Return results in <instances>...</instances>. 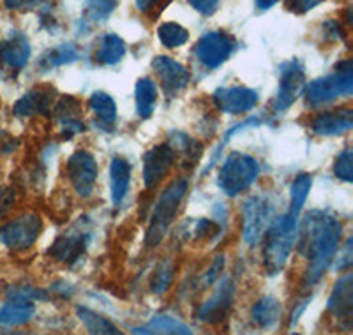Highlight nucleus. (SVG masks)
Masks as SVG:
<instances>
[{
	"mask_svg": "<svg viewBox=\"0 0 353 335\" xmlns=\"http://www.w3.org/2000/svg\"><path fill=\"white\" fill-rule=\"evenodd\" d=\"M343 236L341 223L329 212L313 210L305 214L297 227V252L307 260L304 287H313L323 277L339 249Z\"/></svg>",
	"mask_w": 353,
	"mask_h": 335,
	"instance_id": "1",
	"label": "nucleus"
},
{
	"mask_svg": "<svg viewBox=\"0 0 353 335\" xmlns=\"http://www.w3.org/2000/svg\"><path fill=\"white\" fill-rule=\"evenodd\" d=\"M299 217L286 212L285 216L274 217L263 238V268L269 276H277L285 268L295 238H297Z\"/></svg>",
	"mask_w": 353,
	"mask_h": 335,
	"instance_id": "2",
	"label": "nucleus"
},
{
	"mask_svg": "<svg viewBox=\"0 0 353 335\" xmlns=\"http://www.w3.org/2000/svg\"><path fill=\"white\" fill-rule=\"evenodd\" d=\"M189 189V179L188 176H179L175 179L166 189L161 192L159 200H157L156 207L152 212V219H150L149 230H147V247H157L165 236L168 235V230L172 226L173 219L176 217V212L181 210L182 201H184L185 194Z\"/></svg>",
	"mask_w": 353,
	"mask_h": 335,
	"instance_id": "3",
	"label": "nucleus"
},
{
	"mask_svg": "<svg viewBox=\"0 0 353 335\" xmlns=\"http://www.w3.org/2000/svg\"><path fill=\"white\" fill-rule=\"evenodd\" d=\"M353 92V64L352 60H343L337 64L336 72L321 76L304 87L305 103L311 108H318L341 96H350Z\"/></svg>",
	"mask_w": 353,
	"mask_h": 335,
	"instance_id": "4",
	"label": "nucleus"
},
{
	"mask_svg": "<svg viewBox=\"0 0 353 335\" xmlns=\"http://www.w3.org/2000/svg\"><path fill=\"white\" fill-rule=\"evenodd\" d=\"M260 176V164L253 156L232 152L217 175V185L226 196H239L248 191Z\"/></svg>",
	"mask_w": 353,
	"mask_h": 335,
	"instance_id": "5",
	"label": "nucleus"
},
{
	"mask_svg": "<svg viewBox=\"0 0 353 335\" xmlns=\"http://www.w3.org/2000/svg\"><path fill=\"white\" fill-rule=\"evenodd\" d=\"M43 233V219L34 212H25L0 226V243L11 251H27Z\"/></svg>",
	"mask_w": 353,
	"mask_h": 335,
	"instance_id": "6",
	"label": "nucleus"
},
{
	"mask_svg": "<svg viewBox=\"0 0 353 335\" xmlns=\"http://www.w3.org/2000/svg\"><path fill=\"white\" fill-rule=\"evenodd\" d=\"M276 217V207L265 196H253L244 205V240L248 245L254 247L263 240L267 227Z\"/></svg>",
	"mask_w": 353,
	"mask_h": 335,
	"instance_id": "7",
	"label": "nucleus"
},
{
	"mask_svg": "<svg viewBox=\"0 0 353 335\" xmlns=\"http://www.w3.org/2000/svg\"><path fill=\"white\" fill-rule=\"evenodd\" d=\"M235 48H237V41L233 39L228 32L210 30L200 37L193 53L203 68L217 69L232 57Z\"/></svg>",
	"mask_w": 353,
	"mask_h": 335,
	"instance_id": "8",
	"label": "nucleus"
},
{
	"mask_svg": "<svg viewBox=\"0 0 353 335\" xmlns=\"http://www.w3.org/2000/svg\"><path fill=\"white\" fill-rule=\"evenodd\" d=\"M65 172H68L71 185L80 198H90L96 189L97 175H99V168H97L96 159L90 152L77 150L71 154L65 163Z\"/></svg>",
	"mask_w": 353,
	"mask_h": 335,
	"instance_id": "9",
	"label": "nucleus"
},
{
	"mask_svg": "<svg viewBox=\"0 0 353 335\" xmlns=\"http://www.w3.org/2000/svg\"><path fill=\"white\" fill-rule=\"evenodd\" d=\"M305 87V69L301 60L293 59L281 65L279 76V88L274 99V112L283 113L292 106L297 97L304 92Z\"/></svg>",
	"mask_w": 353,
	"mask_h": 335,
	"instance_id": "10",
	"label": "nucleus"
},
{
	"mask_svg": "<svg viewBox=\"0 0 353 335\" xmlns=\"http://www.w3.org/2000/svg\"><path fill=\"white\" fill-rule=\"evenodd\" d=\"M233 296H235V284L230 277H225L217 284L212 296L198 309V319L201 323L207 325L223 323L226 316L230 314V309L233 305Z\"/></svg>",
	"mask_w": 353,
	"mask_h": 335,
	"instance_id": "11",
	"label": "nucleus"
},
{
	"mask_svg": "<svg viewBox=\"0 0 353 335\" xmlns=\"http://www.w3.org/2000/svg\"><path fill=\"white\" fill-rule=\"evenodd\" d=\"M152 69L156 71L161 81V87L165 90L166 97H176L188 88L191 81V72L181 62L170 59V57L159 55L152 60Z\"/></svg>",
	"mask_w": 353,
	"mask_h": 335,
	"instance_id": "12",
	"label": "nucleus"
},
{
	"mask_svg": "<svg viewBox=\"0 0 353 335\" xmlns=\"http://www.w3.org/2000/svg\"><path fill=\"white\" fill-rule=\"evenodd\" d=\"M212 101L216 108L230 115H242L248 113L258 104V92L253 88L241 87H219L212 94Z\"/></svg>",
	"mask_w": 353,
	"mask_h": 335,
	"instance_id": "13",
	"label": "nucleus"
},
{
	"mask_svg": "<svg viewBox=\"0 0 353 335\" xmlns=\"http://www.w3.org/2000/svg\"><path fill=\"white\" fill-rule=\"evenodd\" d=\"M173 163H175V154L168 143H161L150 148L143 157L145 189H154L159 185L170 173Z\"/></svg>",
	"mask_w": 353,
	"mask_h": 335,
	"instance_id": "14",
	"label": "nucleus"
},
{
	"mask_svg": "<svg viewBox=\"0 0 353 335\" xmlns=\"http://www.w3.org/2000/svg\"><path fill=\"white\" fill-rule=\"evenodd\" d=\"M327 312L336 318L343 327L352 328L353 319V279L346 274L334 284V290L327 302Z\"/></svg>",
	"mask_w": 353,
	"mask_h": 335,
	"instance_id": "15",
	"label": "nucleus"
},
{
	"mask_svg": "<svg viewBox=\"0 0 353 335\" xmlns=\"http://www.w3.org/2000/svg\"><path fill=\"white\" fill-rule=\"evenodd\" d=\"M87 242V230H78V226L72 227L52 243V247L48 249V256H52L53 260L59 261V263L71 265L85 254Z\"/></svg>",
	"mask_w": 353,
	"mask_h": 335,
	"instance_id": "16",
	"label": "nucleus"
},
{
	"mask_svg": "<svg viewBox=\"0 0 353 335\" xmlns=\"http://www.w3.org/2000/svg\"><path fill=\"white\" fill-rule=\"evenodd\" d=\"M53 101H57V92L48 85H37L32 90H28L23 97L18 99L14 104V115L20 119H27V116L36 115H48L52 110Z\"/></svg>",
	"mask_w": 353,
	"mask_h": 335,
	"instance_id": "17",
	"label": "nucleus"
},
{
	"mask_svg": "<svg viewBox=\"0 0 353 335\" xmlns=\"http://www.w3.org/2000/svg\"><path fill=\"white\" fill-rule=\"evenodd\" d=\"M353 128V112L350 108L334 110V112L320 113L313 120L311 129L320 136H339Z\"/></svg>",
	"mask_w": 353,
	"mask_h": 335,
	"instance_id": "18",
	"label": "nucleus"
},
{
	"mask_svg": "<svg viewBox=\"0 0 353 335\" xmlns=\"http://www.w3.org/2000/svg\"><path fill=\"white\" fill-rule=\"evenodd\" d=\"M30 43L27 37L20 32H14L6 39L4 43H0V60L6 68L12 69V71H20L27 65L28 59H30Z\"/></svg>",
	"mask_w": 353,
	"mask_h": 335,
	"instance_id": "19",
	"label": "nucleus"
},
{
	"mask_svg": "<svg viewBox=\"0 0 353 335\" xmlns=\"http://www.w3.org/2000/svg\"><path fill=\"white\" fill-rule=\"evenodd\" d=\"M131 184V164L122 157H113L110 163V192L113 205H121Z\"/></svg>",
	"mask_w": 353,
	"mask_h": 335,
	"instance_id": "20",
	"label": "nucleus"
},
{
	"mask_svg": "<svg viewBox=\"0 0 353 335\" xmlns=\"http://www.w3.org/2000/svg\"><path fill=\"white\" fill-rule=\"evenodd\" d=\"M251 318L258 328H274L281 319V303L274 296H263L251 309Z\"/></svg>",
	"mask_w": 353,
	"mask_h": 335,
	"instance_id": "21",
	"label": "nucleus"
},
{
	"mask_svg": "<svg viewBox=\"0 0 353 335\" xmlns=\"http://www.w3.org/2000/svg\"><path fill=\"white\" fill-rule=\"evenodd\" d=\"M134 99H137V113L140 119H150L157 104V85L150 78L138 80L134 88Z\"/></svg>",
	"mask_w": 353,
	"mask_h": 335,
	"instance_id": "22",
	"label": "nucleus"
},
{
	"mask_svg": "<svg viewBox=\"0 0 353 335\" xmlns=\"http://www.w3.org/2000/svg\"><path fill=\"white\" fill-rule=\"evenodd\" d=\"M168 145L172 147L173 154H175V159L176 156H181L182 161L185 164H189V166H194L200 161L201 152H203V148H201V145L196 140H193L188 134L179 131L172 132Z\"/></svg>",
	"mask_w": 353,
	"mask_h": 335,
	"instance_id": "23",
	"label": "nucleus"
},
{
	"mask_svg": "<svg viewBox=\"0 0 353 335\" xmlns=\"http://www.w3.org/2000/svg\"><path fill=\"white\" fill-rule=\"evenodd\" d=\"M125 55V43L117 34H106L99 43L96 60L103 65L119 64Z\"/></svg>",
	"mask_w": 353,
	"mask_h": 335,
	"instance_id": "24",
	"label": "nucleus"
},
{
	"mask_svg": "<svg viewBox=\"0 0 353 335\" xmlns=\"http://www.w3.org/2000/svg\"><path fill=\"white\" fill-rule=\"evenodd\" d=\"M134 332H137V334H176V335L193 334L188 325L166 314L156 316V318L150 319L147 328H141V330L140 328H137Z\"/></svg>",
	"mask_w": 353,
	"mask_h": 335,
	"instance_id": "25",
	"label": "nucleus"
},
{
	"mask_svg": "<svg viewBox=\"0 0 353 335\" xmlns=\"http://www.w3.org/2000/svg\"><path fill=\"white\" fill-rule=\"evenodd\" d=\"M311 185H313V179L307 173H301L293 179L292 189H290V208L288 214L299 217L301 216L302 208H304L305 200H307L309 191H311Z\"/></svg>",
	"mask_w": 353,
	"mask_h": 335,
	"instance_id": "26",
	"label": "nucleus"
},
{
	"mask_svg": "<svg viewBox=\"0 0 353 335\" xmlns=\"http://www.w3.org/2000/svg\"><path fill=\"white\" fill-rule=\"evenodd\" d=\"M88 106L94 112V115L101 120V124L112 125L117 120V104L110 94L106 92H94L88 99Z\"/></svg>",
	"mask_w": 353,
	"mask_h": 335,
	"instance_id": "27",
	"label": "nucleus"
},
{
	"mask_svg": "<svg viewBox=\"0 0 353 335\" xmlns=\"http://www.w3.org/2000/svg\"><path fill=\"white\" fill-rule=\"evenodd\" d=\"M74 60H78L77 46H74V44L64 43L61 44V46L48 50V52L44 53V57H41L39 65L48 71V69H55L61 68V65L71 64Z\"/></svg>",
	"mask_w": 353,
	"mask_h": 335,
	"instance_id": "28",
	"label": "nucleus"
},
{
	"mask_svg": "<svg viewBox=\"0 0 353 335\" xmlns=\"http://www.w3.org/2000/svg\"><path fill=\"white\" fill-rule=\"evenodd\" d=\"M77 314L78 318L81 319V323L87 327V330L90 332V334H101V335H119L121 334V330L115 327V325L110 321V319H106L105 316L97 314V312L90 311V309L87 307H78L77 309Z\"/></svg>",
	"mask_w": 353,
	"mask_h": 335,
	"instance_id": "29",
	"label": "nucleus"
},
{
	"mask_svg": "<svg viewBox=\"0 0 353 335\" xmlns=\"http://www.w3.org/2000/svg\"><path fill=\"white\" fill-rule=\"evenodd\" d=\"M157 37H159L161 44L166 46V48H181V46H184L189 41V30L182 27V25L168 21V23L159 25V28H157Z\"/></svg>",
	"mask_w": 353,
	"mask_h": 335,
	"instance_id": "30",
	"label": "nucleus"
},
{
	"mask_svg": "<svg viewBox=\"0 0 353 335\" xmlns=\"http://www.w3.org/2000/svg\"><path fill=\"white\" fill-rule=\"evenodd\" d=\"M173 276H175V267L170 260L161 261L157 265L156 272H154L152 281H150V286H152V292L156 295H163V293L168 292V287L172 286Z\"/></svg>",
	"mask_w": 353,
	"mask_h": 335,
	"instance_id": "31",
	"label": "nucleus"
},
{
	"mask_svg": "<svg viewBox=\"0 0 353 335\" xmlns=\"http://www.w3.org/2000/svg\"><path fill=\"white\" fill-rule=\"evenodd\" d=\"M81 115V104L77 97L64 96L55 103V116L61 124L65 122H77Z\"/></svg>",
	"mask_w": 353,
	"mask_h": 335,
	"instance_id": "32",
	"label": "nucleus"
},
{
	"mask_svg": "<svg viewBox=\"0 0 353 335\" xmlns=\"http://www.w3.org/2000/svg\"><path fill=\"white\" fill-rule=\"evenodd\" d=\"M117 0H85V14L90 21H105L115 11Z\"/></svg>",
	"mask_w": 353,
	"mask_h": 335,
	"instance_id": "33",
	"label": "nucleus"
},
{
	"mask_svg": "<svg viewBox=\"0 0 353 335\" xmlns=\"http://www.w3.org/2000/svg\"><path fill=\"white\" fill-rule=\"evenodd\" d=\"M352 157L353 152L352 148H346L343 150L339 156H337L336 163H334V175L337 176L339 180L350 184L353 180V166H352Z\"/></svg>",
	"mask_w": 353,
	"mask_h": 335,
	"instance_id": "34",
	"label": "nucleus"
},
{
	"mask_svg": "<svg viewBox=\"0 0 353 335\" xmlns=\"http://www.w3.org/2000/svg\"><path fill=\"white\" fill-rule=\"evenodd\" d=\"M172 0H137V11L145 17H157Z\"/></svg>",
	"mask_w": 353,
	"mask_h": 335,
	"instance_id": "35",
	"label": "nucleus"
},
{
	"mask_svg": "<svg viewBox=\"0 0 353 335\" xmlns=\"http://www.w3.org/2000/svg\"><path fill=\"white\" fill-rule=\"evenodd\" d=\"M53 0H4V8L9 11H32V9L50 6Z\"/></svg>",
	"mask_w": 353,
	"mask_h": 335,
	"instance_id": "36",
	"label": "nucleus"
},
{
	"mask_svg": "<svg viewBox=\"0 0 353 335\" xmlns=\"http://www.w3.org/2000/svg\"><path fill=\"white\" fill-rule=\"evenodd\" d=\"M321 2H325V0H285V8L286 11L301 17V14H305V12L316 8V6H320Z\"/></svg>",
	"mask_w": 353,
	"mask_h": 335,
	"instance_id": "37",
	"label": "nucleus"
},
{
	"mask_svg": "<svg viewBox=\"0 0 353 335\" xmlns=\"http://www.w3.org/2000/svg\"><path fill=\"white\" fill-rule=\"evenodd\" d=\"M189 4L194 11H198L201 17H212L219 8V0H189Z\"/></svg>",
	"mask_w": 353,
	"mask_h": 335,
	"instance_id": "38",
	"label": "nucleus"
},
{
	"mask_svg": "<svg viewBox=\"0 0 353 335\" xmlns=\"http://www.w3.org/2000/svg\"><path fill=\"white\" fill-rule=\"evenodd\" d=\"M279 0H254V4H256L258 9H261V11H267V9H270L272 6H276Z\"/></svg>",
	"mask_w": 353,
	"mask_h": 335,
	"instance_id": "39",
	"label": "nucleus"
}]
</instances>
